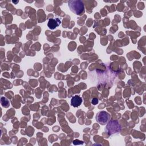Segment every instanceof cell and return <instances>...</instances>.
Segmentation results:
<instances>
[{
  "instance_id": "6",
  "label": "cell",
  "mask_w": 146,
  "mask_h": 146,
  "mask_svg": "<svg viewBox=\"0 0 146 146\" xmlns=\"http://www.w3.org/2000/svg\"><path fill=\"white\" fill-rule=\"evenodd\" d=\"M91 102H92V104L95 105V104H96L98 103V100L97 98H93Z\"/></svg>"
},
{
  "instance_id": "5",
  "label": "cell",
  "mask_w": 146,
  "mask_h": 146,
  "mask_svg": "<svg viewBox=\"0 0 146 146\" xmlns=\"http://www.w3.org/2000/svg\"><path fill=\"white\" fill-rule=\"evenodd\" d=\"M82 101V98L80 96L76 95L72 97L71 100V105L74 107H78L81 105Z\"/></svg>"
},
{
  "instance_id": "2",
  "label": "cell",
  "mask_w": 146,
  "mask_h": 146,
  "mask_svg": "<svg viewBox=\"0 0 146 146\" xmlns=\"http://www.w3.org/2000/svg\"><path fill=\"white\" fill-rule=\"evenodd\" d=\"M107 124L106 131L108 136H112L120 133L121 131V125L117 120H111Z\"/></svg>"
},
{
  "instance_id": "3",
  "label": "cell",
  "mask_w": 146,
  "mask_h": 146,
  "mask_svg": "<svg viewBox=\"0 0 146 146\" xmlns=\"http://www.w3.org/2000/svg\"><path fill=\"white\" fill-rule=\"evenodd\" d=\"M110 114L105 111H100L98 112L95 116V119L97 123L102 125H106L110 120Z\"/></svg>"
},
{
  "instance_id": "1",
  "label": "cell",
  "mask_w": 146,
  "mask_h": 146,
  "mask_svg": "<svg viewBox=\"0 0 146 146\" xmlns=\"http://www.w3.org/2000/svg\"><path fill=\"white\" fill-rule=\"evenodd\" d=\"M70 10L76 15H81L84 13V6L82 1L71 0L68 2Z\"/></svg>"
},
{
  "instance_id": "4",
  "label": "cell",
  "mask_w": 146,
  "mask_h": 146,
  "mask_svg": "<svg viewBox=\"0 0 146 146\" xmlns=\"http://www.w3.org/2000/svg\"><path fill=\"white\" fill-rule=\"evenodd\" d=\"M61 23L60 20L58 18H51L48 20L47 23V26L50 30H54L58 27Z\"/></svg>"
}]
</instances>
